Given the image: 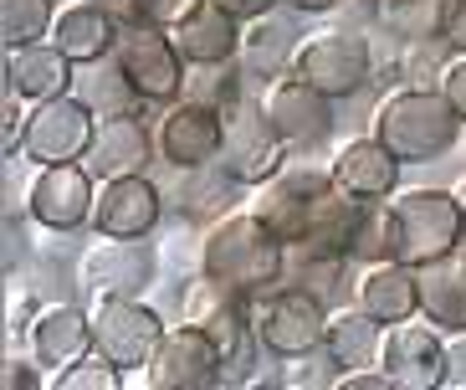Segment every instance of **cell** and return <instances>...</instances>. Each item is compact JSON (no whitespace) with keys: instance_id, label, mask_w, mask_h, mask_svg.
I'll use <instances>...</instances> for the list:
<instances>
[{"instance_id":"1","label":"cell","mask_w":466,"mask_h":390,"mask_svg":"<svg viewBox=\"0 0 466 390\" xmlns=\"http://www.w3.org/2000/svg\"><path fill=\"white\" fill-rule=\"evenodd\" d=\"M200 278L257 303L288 282V247L257 221V210H226L200 241Z\"/></svg>"},{"instance_id":"2","label":"cell","mask_w":466,"mask_h":390,"mask_svg":"<svg viewBox=\"0 0 466 390\" xmlns=\"http://www.w3.org/2000/svg\"><path fill=\"white\" fill-rule=\"evenodd\" d=\"M461 118L441 98V87H400L374 113V139L395 154L400 165H436L461 139Z\"/></svg>"},{"instance_id":"3","label":"cell","mask_w":466,"mask_h":390,"mask_svg":"<svg viewBox=\"0 0 466 390\" xmlns=\"http://www.w3.org/2000/svg\"><path fill=\"white\" fill-rule=\"evenodd\" d=\"M390 226H395V262H441L456 251V237H461V195L441 185L400 190L390 195Z\"/></svg>"},{"instance_id":"4","label":"cell","mask_w":466,"mask_h":390,"mask_svg":"<svg viewBox=\"0 0 466 390\" xmlns=\"http://www.w3.org/2000/svg\"><path fill=\"white\" fill-rule=\"evenodd\" d=\"M251 319H257V339L267 354L277 360H308V354H323V339H329V319L333 308L323 298H313L308 288H272L267 298L251 303Z\"/></svg>"},{"instance_id":"5","label":"cell","mask_w":466,"mask_h":390,"mask_svg":"<svg viewBox=\"0 0 466 390\" xmlns=\"http://www.w3.org/2000/svg\"><path fill=\"white\" fill-rule=\"evenodd\" d=\"M292 77L308 83L313 93H323L329 103H343L370 87L374 77V42L364 31H318L308 36L292 62Z\"/></svg>"},{"instance_id":"6","label":"cell","mask_w":466,"mask_h":390,"mask_svg":"<svg viewBox=\"0 0 466 390\" xmlns=\"http://www.w3.org/2000/svg\"><path fill=\"white\" fill-rule=\"evenodd\" d=\"M113 62L128 77V87L144 103H159V108L179 103L185 77H190V62L179 56L175 36L165 26H124L118 31V46H113Z\"/></svg>"},{"instance_id":"7","label":"cell","mask_w":466,"mask_h":390,"mask_svg":"<svg viewBox=\"0 0 466 390\" xmlns=\"http://www.w3.org/2000/svg\"><path fill=\"white\" fill-rule=\"evenodd\" d=\"M216 169L231 175L236 185H251V190H261L267 180H277L288 169V144L277 139V128L267 124L257 98H241L226 113V144H220Z\"/></svg>"},{"instance_id":"8","label":"cell","mask_w":466,"mask_h":390,"mask_svg":"<svg viewBox=\"0 0 466 390\" xmlns=\"http://www.w3.org/2000/svg\"><path fill=\"white\" fill-rule=\"evenodd\" d=\"M165 334H169L165 313L149 308L144 298H103V303H93V349L118 364L124 375L128 370H149Z\"/></svg>"},{"instance_id":"9","label":"cell","mask_w":466,"mask_h":390,"mask_svg":"<svg viewBox=\"0 0 466 390\" xmlns=\"http://www.w3.org/2000/svg\"><path fill=\"white\" fill-rule=\"evenodd\" d=\"M97 134V113L87 108L83 98H52V103H31L26 118V144H21V159H31L36 169L52 165H83L87 144Z\"/></svg>"},{"instance_id":"10","label":"cell","mask_w":466,"mask_h":390,"mask_svg":"<svg viewBox=\"0 0 466 390\" xmlns=\"http://www.w3.org/2000/svg\"><path fill=\"white\" fill-rule=\"evenodd\" d=\"M159 278V251L154 241H118V237H103L97 247L83 251L77 262V282L93 303L103 298H144Z\"/></svg>"},{"instance_id":"11","label":"cell","mask_w":466,"mask_h":390,"mask_svg":"<svg viewBox=\"0 0 466 390\" xmlns=\"http://www.w3.org/2000/svg\"><path fill=\"white\" fill-rule=\"evenodd\" d=\"M333 175H323V169L313 165H292L282 169L277 180H267L257 190V221L272 231L282 247H302L308 241V231H313V216H318V200L329 195Z\"/></svg>"},{"instance_id":"12","label":"cell","mask_w":466,"mask_h":390,"mask_svg":"<svg viewBox=\"0 0 466 390\" xmlns=\"http://www.w3.org/2000/svg\"><path fill=\"white\" fill-rule=\"evenodd\" d=\"M144 380H149V390H220L226 385V354L200 323H175L165 344L154 349Z\"/></svg>"},{"instance_id":"13","label":"cell","mask_w":466,"mask_h":390,"mask_svg":"<svg viewBox=\"0 0 466 390\" xmlns=\"http://www.w3.org/2000/svg\"><path fill=\"white\" fill-rule=\"evenodd\" d=\"M97 206V180L87 175V165H52L36 169V180L26 190V216L42 231H77L93 226Z\"/></svg>"},{"instance_id":"14","label":"cell","mask_w":466,"mask_h":390,"mask_svg":"<svg viewBox=\"0 0 466 390\" xmlns=\"http://www.w3.org/2000/svg\"><path fill=\"white\" fill-rule=\"evenodd\" d=\"M154 139H159V159L175 169H210L220 159V144H226V113L206 108V103H169L159 128H154Z\"/></svg>"},{"instance_id":"15","label":"cell","mask_w":466,"mask_h":390,"mask_svg":"<svg viewBox=\"0 0 466 390\" xmlns=\"http://www.w3.org/2000/svg\"><path fill=\"white\" fill-rule=\"evenodd\" d=\"M261 113L277 128V139L288 144V154H308L318 144H329V134H333V103L323 93H313L308 83H298V77L267 83Z\"/></svg>"},{"instance_id":"16","label":"cell","mask_w":466,"mask_h":390,"mask_svg":"<svg viewBox=\"0 0 466 390\" xmlns=\"http://www.w3.org/2000/svg\"><path fill=\"white\" fill-rule=\"evenodd\" d=\"M380 375L395 390H441L446 385V339L436 323H395L384 334Z\"/></svg>"},{"instance_id":"17","label":"cell","mask_w":466,"mask_h":390,"mask_svg":"<svg viewBox=\"0 0 466 390\" xmlns=\"http://www.w3.org/2000/svg\"><path fill=\"white\" fill-rule=\"evenodd\" d=\"M159 221H165V195H159V185H154L149 175L97 185V206H93V231L97 237L144 241V237H154Z\"/></svg>"},{"instance_id":"18","label":"cell","mask_w":466,"mask_h":390,"mask_svg":"<svg viewBox=\"0 0 466 390\" xmlns=\"http://www.w3.org/2000/svg\"><path fill=\"white\" fill-rule=\"evenodd\" d=\"M159 159V139L149 134V124L144 118H103L93 134V144H87V175H93L97 185L108 180H134V175H149V165Z\"/></svg>"},{"instance_id":"19","label":"cell","mask_w":466,"mask_h":390,"mask_svg":"<svg viewBox=\"0 0 466 390\" xmlns=\"http://www.w3.org/2000/svg\"><path fill=\"white\" fill-rule=\"evenodd\" d=\"M169 36H175L179 56H185L190 67H226V62H236V56H241L247 26H241L236 15L220 11L216 0H190V5H185V15L169 26Z\"/></svg>"},{"instance_id":"20","label":"cell","mask_w":466,"mask_h":390,"mask_svg":"<svg viewBox=\"0 0 466 390\" xmlns=\"http://www.w3.org/2000/svg\"><path fill=\"white\" fill-rule=\"evenodd\" d=\"M26 354L42 364L46 375L77 364L83 354H93V308L83 303H46L42 319L31 323Z\"/></svg>"},{"instance_id":"21","label":"cell","mask_w":466,"mask_h":390,"mask_svg":"<svg viewBox=\"0 0 466 390\" xmlns=\"http://www.w3.org/2000/svg\"><path fill=\"white\" fill-rule=\"evenodd\" d=\"M400 159L390 149H384L380 139H354L343 144L339 159H333V185H339L343 195H354V200H364V206H374V200H390V195H400Z\"/></svg>"},{"instance_id":"22","label":"cell","mask_w":466,"mask_h":390,"mask_svg":"<svg viewBox=\"0 0 466 390\" xmlns=\"http://www.w3.org/2000/svg\"><path fill=\"white\" fill-rule=\"evenodd\" d=\"M77 83V62L56 42H36L21 46V52H5V87L26 103H52V98H67Z\"/></svg>"},{"instance_id":"23","label":"cell","mask_w":466,"mask_h":390,"mask_svg":"<svg viewBox=\"0 0 466 390\" xmlns=\"http://www.w3.org/2000/svg\"><path fill=\"white\" fill-rule=\"evenodd\" d=\"M298 11H282V15H261V21H251L247 26V42H241V67H247V77H261V83H282V77H292V62H298L302 52V26L292 21Z\"/></svg>"},{"instance_id":"24","label":"cell","mask_w":466,"mask_h":390,"mask_svg":"<svg viewBox=\"0 0 466 390\" xmlns=\"http://www.w3.org/2000/svg\"><path fill=\"white\" fill-rule=\"evenodd\" d=\"M354 298H359L364 313H374V319L384 323V329L420 319V282H415V267H405V262H374V267H364Z\"/></svg>"},{"instance_id":"25","label":"cell","mask_w":466,"mask_h":390,"mask_svg":"<svg viewBox=\"0 0 466 390\" xmlns=\"http://www.w3.org/2000/svg\"><path fill=\"white\" fill-rule=\"evenodd\" d=\"M415 282H420V319L436 323L441 334H466V257L461 251L415 267Z\"/></svg>"},{"instance_id":"26","label":"cell","mask_w":466,"mask_h":390,"mask_svg":"<svg viewBox=\"0 0 466 390\" xmlns=\"http://www.w3.org/2000/svg\"><path fill=\"white\" fill-rule=\"evenodd\" d=\"M384 329L374 313L364 308H333L329 319V339H323V360L339 364L343 375H354V370H380V354H384Z\"/></svg>"},{"instance_id":"27","label":"cell","mask_w":466,"mask_h":390,"mask_svg":"<svg viewBox=\"0 0 466 390\" xmlns=\"http://www.w3.org/2000/svg\"><path fill=\"white\" fill-rule=\"evenodd\" d=\"M52 42L62 46L77 67H87V62L113 56V46H118V26L97 11L93 0H77V5H62V15H56V26H52Z\"/></svg>"},{"instance_id":"28","label":"cell","mask_w":466,"mask_h":390,"mask_svg":"<svg viewBox=\"0 0 466 390\" xmlns=\"http://www.w3.org/2000/svg\"><path fill=\"white\" fill-rule=\"evenodd\" d=\"M72 98H83L87 108L97 113V124H103V118H134L138 103H144V98H138L134 87H128V77L118 72V62H113V56H103V62H87V67H77Z\"/></svg>"},{"instance_id":"29","label":"cell","mask_w":466,"mask_h":390,"mask_svg":"<svg viewBox=\"0 0 466 390\" xmlns=\"http://www.w3.org/2000/svg\"><path fill=\"white\" fill-rule=\"evenodd\" d=\"M349 257L343 251H323V247H288V282L292 288H308L323 303H343V288H349Z\"/></svg>"},{"instance_id":"30","label":"cell","mask_w":466,"mask_h":390,"mask_svg":"<svg viewBox=\"0 0 466 390\" xmlns=\"http://www.w3.org/2000/svg\"><path fill=\"white\" fill-rule=\"evenodd\" d=\"M451 0H374V15L390 36L405 42H441V21H446Z\"/></svg>"},{"instance_id":"31","label":"cell","mask_w":466,"mask_h":390,"mask_svg":"<svg viewBox=\"0 0 466 390\" xmlns=\"http://www.w3.org/2000/svg\"><path fill=\"white\" fill-rule=\"evenodd\" d=\"M56 15H62L56 0H0V36H5V52L52 42Z\"/></svg>"},{"instance_id":"32","label":"cell","mask_w":466,"mask_h":390,"mask_svg":"<svg viewBox=\"0 0 466 390\" xmlns=\"http://www.w3.org/2000/svg\"><path fill=\"white\" fill-rule=\"evenodd\" d=\"M179 98L185 103H206L216 113H231L247 98V67H236V62H226V67H190Z\"/></svg>"},{"instance_id":"33","label":"cell","mask_w":466,"mask_h":390,"mask_svg":"<svg viewBox=\"0 0 466 390\" xmlns=\"http://www.w3.org/2000/svg\"><path fill=\"white\" fill-rule=\"evenodd\" d=\"M349 257H354V262H364V267L395 262V226H390V200H374V206H364Z\"/></svg>"},{"instance_id":"34","label":"cell","mask_w":466,"mask_h":390,"mask_svg":"<svg viewBox=\"0 0 466 390\" xmlns=\"http://www.w3.org/2000/svg\"><path fill=\"white\" fill-rule=\"evenodd\" d=\"M93 5L108 15L118 31H124V26H165L169 31L179 15H185L190 0H93Z\"/></svg>"},{"instance_id":"35","label":"cell","mask_w":466,"mask_h":390,"mask_svg":"<svg viewBox=\"0 0 466 390\" xmlns=\"http://www.w3.org/2000/svg\"><path fill=\"white\" fill-rule=\"evenodd\" d=\"M52 390H124V370L113 360H103V354H83L77 364H67V370H56L52 375Z\"/></svg>"},{"instance_id":"36","label":"cell","mask_w":466,"mask_h":390,"mask_svg":"<svg viewBox=\"0 0 466 390\" xmlns=\"http://www.w3.org/2000/svg\"><path fill=\"white\" fill-rule=\"evenodd\" d=\"M436 87H441V98L456 108V118L466 124V56H446V62H441Z\"/></svg>"},{"instance_id":"37","label":"cell","mask_w":466,"mask_h":390,"mask_svg":"<svg viewBox=\"0 0 466 390\" xmlns=\"http://www.w3.org/2000/svg\"><path fill=\"white\" fill-rule=\"evenodd\" d=\"M46 370L31 354H15V360H5V390H52L46 385Z\"/></svg>"},{"instance_id":"38","label":"cell","mask_w":466,"mask_h":390,"mask_svg":"<svg viewBox=\"0 0 466 390\" xmlns=\"http://www.w3.org/2000/svg\"><path fill=\"white\" fill-rule=\"evenodd\" d=\"M441 46L451 56H466V0L446 5V21H441Z\"/></svg>"},{"instance_id":"39","label":"cell","mask_w":466,"mask_h":390,"mask_svg":"<svg viewBox=\"0 0 466 390\" xmlns=\"http://www.w3.org/2000/svg\"><path fill=\"white\" fill-rule=\"evenodd\" d=\"M216 5H220L226 15H236L241 26H251V21H261V15H272L282 0H216Z\"/></svg>"},{"instance_id":"40","label":"cell","mask_w":466,"mask_h":390,"mask_svg":"<svg viewBox=\"0 0 466 390\" xmlns=\"http://www.w3.org/2000/svg\"><path fill=\"white\" fill-rule=\"evenodd\" d=\"M446 385H451V390H466V334H451V339H446Z\"/></svg>"},{"instance_id":"41","label":"cell","mask_w":466,"mask_h":390,"mask_svg":"<svg viewBox=\"0 0 466 390\" xmlns=\"http://www.w3.org/2000/svg\"><path fill=\"white\" fill-rule=\"evenodd\" d=\"M42 308H46V303H36L31 292H21V298H15V308H11V334H15V339H26V334H31V323L42 319Z\"/></svg>"},{"instance_id":"42","label":"cell","mask_w":466,"mask_h":390,"mask_svg":"<svg viewBox=\"0 0 466 390\" xmlns=\"http://www.w3.org/2000/svg\"><path fill=\"white\" fill-rule=\"evenodd\" d=\"M333 390H395V385H390L380 370H354V375H343Z\"/></svg>"},{"instance_id":"43","label":"cell","mask_w":466,"mask_h":390,"mask_svg":"<svg viewBox=\"0 0 466 390\" xmlns=\"http://www.w3.org/2000/svg\"><path fill=\"white\" fill-rule=\"evenodd\" d=\"M288 11H298V15H323V11H339L343 0H282Z\"/></svg>"},{"instance_id":"44","label":"cell","mask_w":466,"mask_h":390,"mask_svg":"<svg viewBox=\"0 0 466 390\" xmlns=\"http://www.w3.org/2000/svg\"><path fill=\"white\" fill-rule=\"evenodd\" d=\"M456 251L466 257V200H461V237H456Z\"/></svg>"},{"instance_id":"45","label":"cell","mask_w":466,"mask_h":390,"mask_svg":"<svg viewBox=\"0 0 466 390\" xmlns=\"http://www.w3.org/2000/svg\"><path fill=\"white\" fill-rule=\"evenodd\" d=\"M144 390H149V385H144Z\"/></svg>"}]
</instances>
